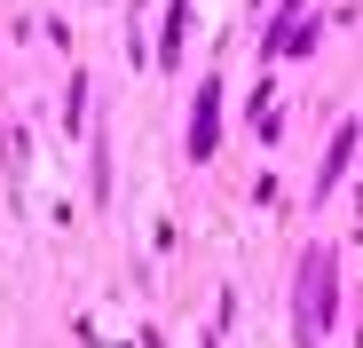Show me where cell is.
I'll return each instance as SVG.
<instances>
[{
    "mask_svg": "<svg viewBox=\"0 0 363 348\" xmlns=\"http://www.w3.org/2000/svg\"><path fill=\"white\" fill-rule=\"evenodd\" d=\"M332 293H340V254L332 246H308V254H300V293H292V340L300 348H324Z\"/></svg>",
    "mask_w": 363,
    "mask_h": 348,
    "instance_id": "obj_1",
    "label": "cell"
},
{
    "mask_svg": "<svg viewBox=\"0 0 363 348\" xmlns=\"http://www.w3.org/2000/svg\"><path fill=\"white\" fill-rule=\"evenodd\" d=\"M213 143H221V80H206V87H198V119H190V158H213Z\"/></svg>",
    "mask_w": 363,
    "mask_h": 348,
    "instance_id": "obj_2",
    "label": "cell"
},
{
    "mask_svg": "<svg viewBox=\"0 0 363 348\" xmlns=\"http://www.w3.org/2000/svg\"><path fill=\"white\" fill-rule=\"evenodd\" d=\"M347 166H355V119H347V127L332 135V158H324V190L340 183V174H347Z\"/></svg>",
    "mask_w": 363,
    "mask_h": 348,
    "instance_id": "obj_3",
    "label": "cell"
}]
</instances>
